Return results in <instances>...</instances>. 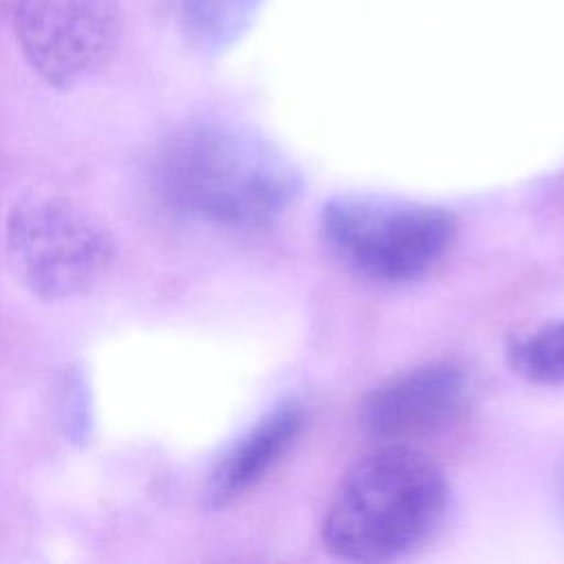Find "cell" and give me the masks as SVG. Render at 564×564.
<instances>
[{
	"label": "cell",
	"mask_w": 564,
	"mask_h": 564,
	"mask_svg": "<svg viewBox=\"0 0 564 564\" xmlns=\"http://www.w3.org/2000/svg\"><path fill=\"white\" fill-rule=\"evenodd\" d=\"M148 178L167 209L223 229L267 227L300 192V174L284 154L220 123L170 132L150 156Z\"/></svg>",
	"instance_id": "obj_1"
},
{
	"label": "cell",
	"mask_w": 564,
	"mask_h": 564,
	"mask_svg": "<svg viewBox=\"0 0 564 564\" xmlns=\"http://www.w3.org/2000/svg\"><path fill=\"white\" fill-rule=\"evenodd\" d=\"M469 405V381L456 364L434 361L379 383L361 403V427L381 445L416 447L456 427Z\"/></svg>",
	"instance_id": "obj_6"
},
{
	"label": "cell",
	"mask_w": 564,
	"mask_h": 564,
	"mask_svg": "<svg viewBox=\"0 0 564 564\" xmlns=\"http://www.w3.org/2000/svg\"><path fill=\"white\" fill-rule=\"evenodd\" d=\"M4 242L20 284L48 302L93 291L115 260L108 229L84 207L55 194L15 203L7 216Z\"/></svg>",
	"instance_id": "obj_4"
},
{
	"label": "cell",
	"mask_w": 564,
	"mask_h": 564,
	"mask_svg": "<svg viewBox=\"0 0 564 564\" xmlns=\"http://www.w3.org/2000/svg\"><path fill=\"white\" fill-rule=\"evenodd\" d=\"M13 24L33 73L53 88H73L112 55L121 0H15Z\"/></svg>",
	"instance_id": "obj_5"
},
{
	"label": "cell",
	"mask_w": 564,
	"mask_h": 564,
	"mask_svg": "<svg viewBox=\"0 0 564 564\" xmlns=\"http://www.w3.org/2000/svg\"><path fill=\"white\" fill-rule=\"evenodd\" d=\"M302 425L304 410L297 403H284L264 414L218 460L207 487L209 505L227 507L258 487L293 447Z\"/></svg>",
	"instance_id": "obj_7"
},
{
	"label": "cell",
	"mask_w": 564,
	"mask_h": 564,
	"mask_svg": "<svg viewBox=\"0 0 564 564\" xmlns=\"http://www.w3.org/2000/svg\"><path fill=\"white\" fill-rule=\"evenodd\" d=\"M328 251L350 271L375 282H410L449 251L456 220L449 212L399 200L337 198L322 212Z\"/></svg>",
	"instance_id": "obj_3"
},
{
	"label": "cell",
	"mask_w": 564,
	"mask_h": 564,
	"mask_svg": "<svg viewBox=\"0 0 564 564\" xmlns=\"http://www.w3.org/2000/svg\"><path fill=\"white\" fill-rule=\"evenodd\" d=\"M562 491H564V478H562Z\"/></svg>",
	"instance_id": "obj_9"
},
{
	"label": "cell",
	"mask_w": 564,
	"mask_h": 564,
	"mask_svg": "<svg viewBox=\"0 0 564 564\" xmlns=\"http://www.w3.org/2000/svg\"><path fill=\"white\" fill-rule=\"evenodd\" d=\"M447 505L449 485L427 454L381 445L339 480L322 520V542L348 562L394 560L436 533Z\"/></svg>",
	"instance_id": "obj_2"
},
{
	"label": "cell",
	"mask_w": 564,
	"mask_h": 564,
	"mask_svg": "<svg viewBox=\"0 0 564 564\" xmlns=\"http://www.w3.org/2000/svg\"><path fill=\"white\" fill-rule=\"evenodd\" d=\"M511 368L533 383H564V319L538 326L509 348Z\"/></svg>",
	"instance_id": "obj_8"
}]
</instances>
